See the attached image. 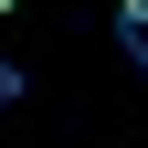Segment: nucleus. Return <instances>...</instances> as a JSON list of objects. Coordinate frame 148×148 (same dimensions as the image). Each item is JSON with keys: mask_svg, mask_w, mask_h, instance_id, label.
<instances>
[{"mask_svg": "<svg viewBox=\"0 0 148 148\" xmlns=\"http://www.w3.org/2000/svg\"><path fill=\"white\" fill-rule=\"evenodd\" d=\"M116 53L148 74V0H116Z\"/></svg>", "mask_w": 148, "mask_h": 148, "instance_id": "1", "label": "nucleus"}, {"mask_svg": "<svg viewBox=\"0 0 148 148\" xmlns=\"http://www.w3.org/2000/svg\"><path fill=\"white\" fill-rule=\"evenodd\" d=\"M11 95H21V64H0V106H11Z\"/></svg>", "mask_w": 148, "mask_h": 148, "instance_id": "2", "label": "nucleus"}, {"mask_svg": "<svg viewBox=\"0 0 148 148\" xmlns=\"http://www.w3.org/2000/svg\"><path fill=\"white\" fill-rule=\"evenodd\" d=\"M0 11H11V0H0Z\"/></svg>", "mask_w": 148, "mask_h": 148, "instance_id": "3", "label": "nucleus"}]
</instances>
